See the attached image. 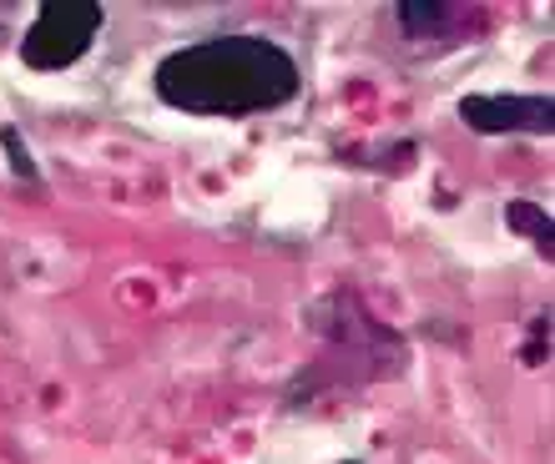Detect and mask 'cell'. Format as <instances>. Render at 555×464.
<instances>
[{
    "mask_svg": "<svg viewBox=\"0 0 555 464\" xmlns=\"http://www.w3.org/2000/svg\"><path fill=\"white\" fill-rule=\"evenodd\" d=\"M545 359H551V313L535 308V313H530V334H526V344H520V363H526V369H541Z\"/></svg>",
    "mask_w": 555,
    "mask_h": 464,
    "instance_id": "cell-8",
    "label": "cell"
},
{
    "mask_svg": "<svg viewBox=\"0 0 555 464\" xmlns=\"http://www.w3.org/2000/svg\"><path fill=\"white\" fill-rule=\"evenodd\" d=\"M162 106L182 116H268L298 102L304 72L293 51L268 36H207L182 51H167L152 72Z\"/></svg>",
    "mask_w": 555,
    "mask_h": 464,
    "instance_id": "cell-1",
    "label": "cell"
},
{
    "mask_svg": "<svg viewBox=\"0 0 555 464\" xmlns=\"http://www.w3.org/2000/svg\"><path fill=\"white\" fill-rule=\"evenodd\" d=\"M304 323L323 344L334 348V363L323 369V384H379V378H399L410 369V344L404 334L384 328L353 293H328L313 298L304 313Z\"/></svg>",
    "mask_w": 555,
    "mask_h": 464,
    "instance_id": "cell-2",
    "label": "cell"
},
{
    "mask_svg": "<svg viewBox=\"0 0 555 464\" xmlns=\"http://www.w3.org/2000/svg\"><path fill=\"white\" fill-rule=\"evenodd\" d=\"M338 464H359V460H338Z\"/></svg>",
    "mask_w": 555,
    "mask_h": 464,
    "instance_id": "cell-9",
    "label": "cell"
},
{
    "mask_svg": "<svg viewBox=\"0 0 555 464\" xmlns=\"http://www.w3.org/2000/svg\"><path fill=\"white\" fill-rule=\"evenodd\" d=\"M395 21L414 41H444L454 21H480V11H469V5H439V0H399Z\"/></svg>",
    "mask_w": 555,
    "mask_h": 464,
    "instance_id": "cell-5",
    "label": "cell"
},
{
    "mask_svg": "<svg viewBox=\"0 0 555 464\" xmlns=\"http://www.w3.org/2000/svg\"><path fill=\"white\" fill-rule=\"evenodd\" d=\"M102 21V0H46L36 21L26 26V36H21V66L41 76L76 66L96 46Z\"/></svg>",
    "mask_w": 555,
    "mask_h": 464,
    "instance_id": "cell-3",
    "label": "cell"
},
{
    "mask_svg": "<svg viewBox=\"0 0 555 464\" xmlns=\"http://www.w3.org/2000/svg\"><path fill=\"white\" fill-rule=\"evenodd\" d=\"M460 121L475 137H551L555 131V102L551 96H515V91H475L460 96Z\"/></svg>",
    "mask_w": 555,
    "mask_h": 464,
    "instance_id": "cell-4",
    "label": "cell"
},
{
    "mask_svg": "<svg viewBox=\"0 0 555 464\" xmlns=\"http://www.w3.org/2000/svg\"><path fill=\"white\" fill-rule=\"evenodd\" d=\"M0 152H5V162H11L15 182H41V162L30 157V146H26V137H21V127H15V121H5V127H0Z\"/></svg>",
    "mask_w": 555,
    "mask_h": 464,
    "instance_id": "cell-7",
    "label": "cell"
},
{
    "mask_svg": "<svg viewBox=\"0 0 555 464\" xmlns=\"http://www.w3.org/2000/svg\"><path fill=\"white\" fill-rule=\"evenodd\" d=\"M505 222H511V232H520V237H530V243L541 247V258L551 262L555 258V222H551V212L545 207H535V203H505Z\"/></svg>",
    "mask_w": 555,
    "mask_h": 464,
    "instance_id": "cell-6",
    "label": "cell"
}]
</instances>
